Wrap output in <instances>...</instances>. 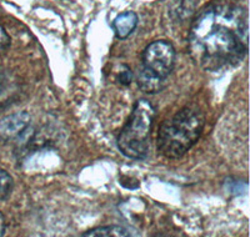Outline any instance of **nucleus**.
<instances>
[{
  "label": "nucleus",
  "instance_id": "1",
  "mask_svg": "<svg viewBox=\"0 0 250 237\" xmlns=\"http://www.w3.org/2000/svg\"><path fill=\"white\" fill-rule=\"evenodd\" d=\"M188 42L191 58L204 70L238 65L249 45L247 9L231 0L211 1L194 19Z\"/></svg>",
  "mask_w": 250,
  "mask_h": 237
},
{
  "label": "nucleus",
  "instance_id": "2",
  "mask_svg": "<svg viewBox=\"0 0 250 237\" xmlns=\"http://www.w3.org/2000/svg\"><path fill=\"white\" fill-rule=\"evenodd\" d=\"M205 118L199 109L185 106L167 118L159 127L158 150L164 158H179L199 140Z\"/></svg>",
  "mask_w": 250,
  "mask_h": 237
},
{
  "label": "nucleus",
  "instance_id": "3",
  "mask_svg": "<svg viewBox=\"0 0 250 237\" xmlns=\"http://www.w3.org/2000/svg\"><path fill=\"white\" fill-rule=\"evenodd\" d=\"M156 111L145 99L135 102L128 121L118 136L120 153L129 158L143 160L150 150V135Z\"/></svg>",
  "mask_w": 250,
  "mask_h": 237
},
{
  "label": "nucleus",
  "instance_id": "4",
  "mask_svg": "<svg viewBox=\"0 0 250 237\" xmlns=\"http://www.w3.org/2000/svg\"><path fill=\"white\" fill-rule=\"evenodd\" d=\"M175 65V49L167 40L149 44L142 55L138 85L144 93L156 94L165 88L167 79Z\"/></svg>",
  "mask_w": 250,
  "mask_h": 237
},
{
  "label": "nucleus",
  "instance_id": "5",
  "mask_svg": "<svg viewBox=\"0 0 250 237\" xmlns=\"http://www.w3.org/2000/svg\"><path fill=\"white\" fill-rule=\"evenodd\" d=\"M31 116L26 111L6 116L0 121V145L19 138L30 125Z\"/></svg>",
  "mask_w": 250,
  "mask_h": 237
},
{
  "label": "nucleus",
  "instance_id": "6",
  "mask_svg": "<svg viewBox=\"0 0 250 237\" xmlns=\"http://www.w3.org/2000/svg\"><path fill=\"white\" fill-rule=\"evenodd\" d=\"M138 15L134 12H125L118 15L113 21V29L118 39H126L138 26Z\"/></svg>",
  "mask_w": 250,
  "mask_h": 237
},
{
  "label": "nucleus",
  "instance_id": "7",
  "mask_svg": "<svg viewBox=\"0 0 250 237\" xmlns=\"http://www.w3.org/2000/svg\"><path fill=\"white\" fill-rule=\"evenodd\" d=\"M137 234H133V232L129 231V229L126 227H123V226H102V227H97V229L89 230L88 232L83 234V236H90V237H129V236H135Z\"/></svg>",
  "mask_w": 250,
  "mask_h": 237
},
{
  "label": "nucleus",
  "instance_id": "8",
  "mask_svg": "<svg viewBox=\"0 0 250 237\" xmlns=\"http://www.w3.org/2000/svg\"><path fill=\"white\" fill-rule=\"evenodd\" d=\"M13 186H14V181L12 176L4 169H0V200L8 198L9 194L12 192Z\"/></svg>",
  "mask_w": 250,
  "mask_h": 237
},
{
  "label": "nucleus",
  "instance_id": "9",
  "mask_svg": "<svg viewBox=\"0 0 250 237\" xmlns=\"http://www.w3.org/2000/svg\"><path fill=\"white\" fill-rule=\"evenodd\" d=\"M14 94L10 84H5L4 81H0V109L8 105L9 100H12V95Z\"/></svg>",
  "mask_w": 250,
  "mask_h": 237
},
{
  "label": "nucleus",
  "instance_id": "10",
  "mask_svg": "<svg viewBox=\"0 0 250 237\" xmlns=\"http://www.w3.org/2000/svg\"><path fill=\"white\" fill-rule=\"evenodd\" d=\"M10 41H12V40H10V37H9V34L6 33V30L3 26L0 25V51L5 50V49L10 45Z\"/></svg>",
  "mask_w": 250,
  "mask_h": 237
},
{
  "label": "nucleus",
  "instance_id": "11",
  "mask_svg": "<svg viewBox=\"0 0 250 237\" xmlns=\"http://www.w3.org/2000/svg\"><path fill=\"white\" fill-rule=\"evenodd\" d=\"M125 70L124 71H120L119 73V82L120 84H124V85H129L133 80V73L129 68L124 66Z\"/></svg>",
  "mask_w": 250,
  "mask_h": 237
},
{
  "label": "nucleus",
  "instance_id": "12",
  "mask_svg": "<svg viewBox=\"0 0 250 237\" xmlns=\"http://www.w3.org/2000/svg\"><path fill=\"white\" fill-rule=\"evenodd\" d=\"M5 218H4L3 214L0 212V236H3L4 234H5Z\"/></svg>",
  "mask_w": 250,
  "mask_h": 237
}]
</instances>
